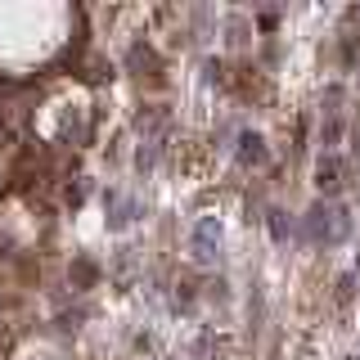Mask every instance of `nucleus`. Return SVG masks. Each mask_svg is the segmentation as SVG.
<instances>
[{"label":"nucleus","mask_w":360,"mask_h":360,"mask_svg":"<svg viewBox=\"0 0 360 360\" xmlns=\"http://www.w3.org/2000/svg\"><path fill=\"white\" fill-rule=\"evenodd\" d=\"M217 248H221V225L212 221V217H202L198 230H194V257H198V262H212Z\"/></svg>","instance_id":"1"},{"label":"nucleus","mask_w":360,"mask_h":360,"mask_svg":"<svg viewBox=\"0 0 360 360\" xmlns=\"http://www.w3.org/2000/svg\"><path fill=\"white\" fill-rule=\"evenodd\" d=\"M239 144H243V149H239V153H243V162H266V149H262V135H243Z\"/></svg>","instance_id":"2"}]
</instances>
